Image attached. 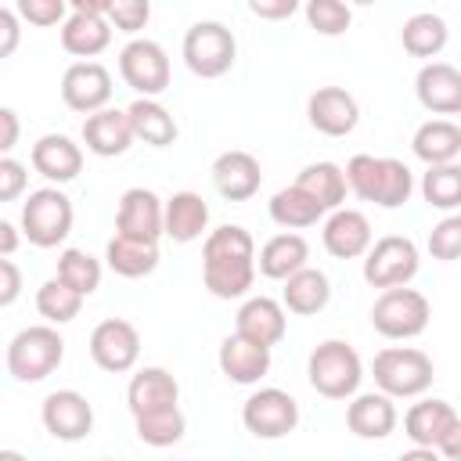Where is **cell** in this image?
<instances>
[{
	"mask_svg": "<svg viewBox=\"0 0 461 461\" xmlns=\"http://www.w3.org/2000/svg\"><path fill=\"white\" fill-rule=\"evenodd\" d=\"M202 281L216 299H241L256 281V241L245 227L223 223L205 234Z\"/></svg>",
	"mask_w": 461,
	"mask_h": 461,
	"instance_id": "6da1fadb",
	"label": "cell"
},
{
	"mask_svg": "<svg viewBox=\"0 0 461 461\" xmlns=\"http://www.w3.org/2000/svg\"><path fill=\"white\" fill-rule=\"evenodd\" d=\"M346 191H353L360 202H371L378 209H400L414 191V173L400 158H378V155H353L342 169Z\"/></svg>",
	"mask_w": 461,
	"mask_h": 461,
	"instance_id": "7a4b0ae2",
	"label": "cell"
},
{
	"mask_svg": "<svg viewBox=\"0 0 461 461\" xmlns=\"http://www.w3.org/2000/svg\"><path fill=\"white\" fill-rule=\"evenodd\" d=\"M371 375L378 393H385L389 400H414L429 393L436 367H432V357L418 346H385L375 353Z\"/></svg>",
	"mask_w": 461,
	"mask_h": 461,
	"instance_id": "3957f363",
	"label": "cell"
},
{
	"mask_svg": "<svg viewBox=\"0 0 461 461\" xmlns=\"http://www.w3.org/2000/svg\"><path fill=\"white\" fill-rule=\"evenodd\" d=\"M306 378H310L313 393H321L324 400H349V396H357V389L364 382V360L349 342L324 339L313 346V353L306 360Z\"/></svg>",
	"mask_w": 461,
	"mask_h": 461,
	"instance_id": "277c9868",
	"label": "cell"
},
{
	"mask_svg": "<svg viewBox=\"0 0 461 461\" xmlns=\"http://www.w3.org/2000/svg\"><path fill=\"white\" fill-rule=\"evenodd\" d=\"M65 360V339L50 324H29L7 342V375L14 382H43Z\"/></svg>",
	"mask_w": 461,
	"mask_h": 461,
	"instance_id": "5b68a950",
	"label": "cell"
},
{
	"mask_svg": "<svg viewBox=\"0 0 461 461\" xmlns=\"http://www.w3.org/2000/svg\"><path fill=\"white\" fill-rule=\"evenodd\" d=\"M403 432L414 447L436 450L443 461L461 457V414L447 400H418L403 414Z\"/></svg>",
	"mask_w": 461,
	"mask_h": 461,
	"instance_id": "8992f818",
	"label": "cell"
},
{
	"mask_svg": "<svg viewBox=\"0 0 461 461\" xmlns=\"http://www.w3.org/2000/svg\"><path fill=\"white\" fill-rule=\"evenodd\" d=\"M72 220L76 209L61 187L29 191V198L22 202V234L36 249H58L72 234Z\"/></svg>",
	"mask_w": 461,
	"mask_h": 461,
	"instance_id": "52a82bcc",
	"label": "cell"
},
{
	"mask_svg": "<svg viewBox=\"0 0 461 461\" xmlns=\"http://www.w3.org/2000/svg\"><path fill=\"white\" fill-rule=\"evenodd\" d=\"M184 65L202 79H220L238 58V40L223 22H194L180 43Z\"/></svg>",
	"mask_w": 461,
	"mask_h": 461,
	"instance_id": "ba28073f",
	"label": "cell"
},
{
	"mask_svg": "<svg viewBox=\"0 0 461 461\" xmlns=\"http://www.w3.org/2000/svg\"><path fill=\"white\" fill-rule=\"evenodd\" d=\"M432 306L418 288H385L375 306H371V324L382 339L403 342V339H418L429 328Z\"/></svg>",
	"mask_w": 461,
	"mask_h": 461,
	"instance_id": "9c48e42d",
	"label": "cell"
},
{
	"mask_svg": "<svg viewBox=\"0 0 461 461\" xmlns=\"http://www.w3.org/2000/svg\"><path fill=\"white\" fill-rule=\"evenodd\" d=\"M418 267H421V256L407 234H385V238L371 241V249L364 252V281L382 292L411 285Z\"/></svg>",
	"mask_w": 461,
	"mask_h": 461,
	"instance_id": "30bf717a",
	"label": "cell"
},
{
	"mask_svg": "<svg viewBox=\"0 0 461 461\" xmlns=\"http://www.w3.org/2000/svg\"><path fill=\"white\" fill-rule=\"evenodd\" d=\"M241 425L256 439H281V436L295 432V425H299V403H295L292 393H285L277 385L256 389L241 403Z\"/></svg>",
	"mask_w": 461,
	"mask_h": 461,
	"instance_id": "8fae6325",
	"label": "cell"
},
{
	"mask_svg": "<svg viewBox=\"0 0 461 461\" xmlns=\"http://www.w3.org/2000/svg\"><path fill=\"white\" fill-rule=\"evenodd\" d=\"M119 76L130 90H137V97L158 101V94L169 86V54L162 43L137 36L119 50Z\"/></svg>",
	"mask_w": 461,
	"mask_h": 461,
	"instance_id": "7c38bea8",
	"label": "cell"
},
{
	"mask_svg": "<svg viewBox=\"0 0 461 461\" xmlns=\"http://www.w3.org/2000/svg\"><path fill=\"white\" fill-rule=\"evenodd\" d=\"M137 357H140V331L126 317H104L90 331V360L101 371H108V375L133 371Z\"/></svg>",
	"mask_w": 461,
	"mask_h": 461,
	"instance_id": "4fadbf2b",
	"label": "cell"
},
{
	"mask_svg": "<svg viewBox=\"0 0 461 461\" xmlns=\"http://www.w3.org/2000/svg\"><path fill=\"white\" fill-rule=\"evenodd\" d=\"M43 429L61 443H79L94 429V403L76 389H54L40 407Z\"/></svg>",
	"mask_w": 461,
	"mask_h": 461,
	"instance_id": "5bb4252c",
	"label": "cell"
},
{
	"mask_svg": "<svg viewBox=\"0 0 461 461\" xmlns=\"http://www.w3.org/2000/svg\"><path fill=\"white\" fill-rule=\"evenodd\" d=\"M61 101L72 112L94 115L112 101V72L101 61H72L61 76Z\"/></svg>",
	"mask_w": 461,
	"mask_h": 461,
	"instance_id": "9a60e30c",
	"label": "cell"
},
{
	"mask_svg": "<svg viewBox=\"0 0 461 461\" xmlns=\"http://www.w3.org/2000/svg\"><path fill=\"white\" fill-rule=\"evenodd\" d=\"M306 119L324 137H346L360 122V104L346 86H317L306 101Z\"/></svg>",
	"mask_w": 461,
	"mask_h": 461,
	"instance_id": "2e32d148",
	"label": "cell"
},
{
	"mask_svg": "<svg viewBox=\"0 0 461 461\" xmlns=\"http://www.w3.org/2000/svg\"><path fill=\"white\" fill-rule=\"evenodd\" d=\"M115 234L158 245V238H162V198L151 187L122 191L119 209H115Z\"/></svg>",
	"mask_w": 461,
	"mask_h": 461,
	"instance_id": "e0dca14e",
	"label": "cell"
},
{
	"mask_svg": "<svg viewBox=\"0 0 461 461\" xmlns=\"http://www.w3.org/2000/svg\"><path fill=\"white\" fill-rule=\"evenodd\" d=\"M414 94L425 112L457 115L461 112V72L450 61H425L414 76Z\"/></svg>",
	"mask_w": 461,
	"mask_h": 461,
	"instance_id": "ac0fdd59",
	"label": "cell"
},
{
	"mask_svg": "<svg viewBox=\"0 0 461 461\" xmlns=\"http://www.w3.org/2000/svg\"><path fill=\"white\" fill-rule=\"evenodd\" d=\"M321 241H324L328 256H335V259H360L375 241L371 220L360 209H346L342 205V209L328 212V220L321 227Z\"/></svg>",
	"mask_w": 461,
	"mask_h": 461,
	"instance_id": "d6986e66",
	"label": "cell"
},
{
	"mask_svg": "<svg viewBox=\"0 0 461 461\" xmlns=\"http://www.w3.org/2000/svg\"><path fill=\"white\" fill-rule=\"evenodd\" d=\"M288 331V317H285V306L270 295H252L241 303L238 317H234V335L256 342V346H267L274 349Z\"/></svg>",
	"mask_w": 461,
	"mask_h": 461,
	"instance_id": "ffe728a7",
	"label": "cell"
},
{
	"mask_svg": "<svg viewBox=\"0 0 461 461\" xmlns=\"http://www.w3.org/2000/svg\"><path fill=\"white\" fill-rule=\"evenodd\" d=\"M29 162H32V169L40 176H47L50 184L61 187V184H68V180L79 176V169H83V148L72 137H65V133H43L32 144Z\"/></svg>",
	"mask_w": 461,
	"mask_h": 461,
	"instance_id": "44dd1931",
	"label": "cell"
},
{
	"mask_svg": "<svg viewBox=\"0 0 461 461\" xmlns=\"http://www.w3.org/2000/svg\"><path fill=\"white\" fill-rule=\"evenodd\" d=\"M400 414H396V400H389L385 393H357L346 403V425L353 436L360 439H385L393 436Z\"/></svg>",
	"mask_w": 461,
	"mask_h": 461,
	"instance_id": "7402d4cb",
	"label": "cell"
},
{
	"mask_svg": "<svg viewBox=\"0 0 461 461\" xmlns=\"http://www.w3.org/2000/svg\"><path fill=\"white\" fill-rule=\"evenodd\" d=\"M212 184H216V191L227 202H249L259 191V184H263L259 158L249 155V151H238V148L216 155V162H212Z\"/></svg>",
	"mask_w": 461,
	"mask_h": 461,
	"instance_id": "603a6c76",
	"label": "cell"
},
{
	"mask_svg": "<svg viewBox=\"0 0 461 461\" xmlns=\"http://www.w3.org/2000/svg\"><path fill=\"white\" fill-rule=\"evenodd\" d=\"M209 230V205L198 191H176L162 202V234L176 245L198 241Z\"/></svg>",
	"mask_w": 461,
	"mask_h": 461,
	"instance_id": "cb8c5ba5",
	"label": "cell"
},
{
	"mask_svg": "<svg viewBox=\"0 0 461 461\" xmlns=\"http://www.w3.org/2000/svg\"><path fill=\"white\" fill-rule=\"evenodd\" d=\"M176 400H180V382L166 367H140L126 385V403L133 418L169 411L176 407Z\"/></svg>",
	"mask_w": 461,
	"mask_h": 461,
	"instance_id": "d4e9b609",
	"label": "cell"
},
{
	"mask_svg": "<svg viewBox=\"0 0 461 461\" xmlns=\"http://www.w3.org/2000/svg\"><path fill=\"white\" fill-rule=\"evenodd\" d=\"M83 144L97 158H115L126 155L133 144V130L126 119V108H101L83 119Z\"/></svg>",
	"mask_w": 461,
	"mask_h": 461,
	"instance_id": "484cf974",
	"label": "cell"
},
{
	"mask_svg": "<svg viewBox=\"0 0 461 461\" xmlns=\"http://www.w3.org/2000/svg\"><path fill=\"white\" fill-rule=\"evenodd\" d=\"M216 364L220 371L238 382V385H256L259 378H267L270 371V349L267 346H256L241 335H227L220 342V353H216Z\"/></svg>",
	"mask_w": 461,
	"mask_h": 461,
	"instance_id": "4316f807",
	"label": "cell"
},
{
	"mask_svg": "<svg viewBox=\"0 0 461 461\" xmlns=\"http://www.w3.org/2000/svg\"><path fill=\"white\" fill-rule=\"evenodd\" d=\"M303 267H310V245H306L303 234H292V230L274 234L256 252V270L263 277H270V281H288Z\"/></svg>",
	"mask_w": 461,
	"mask_h": 461,
	"instance_id": "83f0119b",
	"label": "cell"
},
{
	"mask_svg": "<svg viewBox=\"0 0 461 461\" xmlns=\"http://www.w3.org/2000/svg\"><path fill=\"white\" fill-rule=\"evenodd\" d=\"M411 148L425 166H454L461 158V126L454 119H425L414 130Z\"/></svg>",
	"mask_w": 461,
	"mask_h": 461,
	"instance_id": "f1b7e54d",
	"label": "cell"
},
{
	"mask_svg": "<svg viewBox=\"0 0 461 461\" xmlns=\"http://www.w3.org/2000/svg\"><path fill=\"white\" fill-rule=\"evenodd\" d=\"M108 43H112V25L104 22V14L68 11V18L61 22V47L79 61H94Z\"/></svg>",
	"mask_w": 461,
	"mask_h": 461,
	"instance_id": "f546056e",
	"label": "cell"
},
{
	"mask_svg": "<svg viewBox=\"0 0 461 461\" xmlns=\"http://www.w3.org/2000/svg\"><path fill=\"white\" fill-rule=\"evenodd\" d=\"M328 299H331V281H328V274L317 270V267L295 270V274L285 281V288H281V306H285V313H295V317H313V313H321V310L328 306Z\"/></svg>",
	"mask_w": 461,
	"mask_h": 461,
	"instance_id": "4dcf8cb0",
	"label": "cell"
},
{
	"mask_svg": "<svg viewBox=\"0 0 461 461\" xmlns=\"http://www.w3.org/2000/svg\"><path fill=\"white\" fill-rule=\"evenodd\" d=\"M126 119H130V130H133V140H144L148 148H169L176 140V119L169 115V108L155 97H137L130 108H126Z\"/></svg>",
	"mask_w": 461,
	"mask_h": 461,
	"instance_id": "1f68e13d",
	"label": "cell"
},
{
	"mask_svg": "<svg viewBox=\"0 0 461 461\" xmlns=\"http://www.w3.org/2000/svg\"><path fill=\"white\" fill-rule=\"evenodd\" d=\"M104 263H108L112 274L137 281V277L155 274V267H158V245L155 241H133V238H119L115 234L104 245Z\"/></svg>",
	"mask_w": 461,
	"mask_h": 461,
	"instance_id": "d6a6232c",
	"label": "cell"
},
{
	"mask_svg": "<svg viewBox=\"0 0 461 461\" xmlns=\"http://www.w3.org/2000/svg\"><path fill=\"white\" fill-rule=\"evenodd\" d=\"M295 187L303 194H310L324 212H335L346 202V176H342V166H335V162L303 166V173L295 176Z\"/></svg>",
	"mask_w": 461,
	"mask_h": 461,
	"instance_id": "836d02e7",
	"label": "cell"
},
{
	"mask_svg": "<svg viewBox=\"0 0 461 461\" xmlns=\"http://www.w3.org/2000/svg\"><path fill=\"white\" fill-rule=\"evenodd\" d=\"M267 212H270V220L277 223V227H285V230H306V227H313V223H321L324 220V209L310 198V194H303L295 184L292 187H281L270 202H267Z\"/></svg>",
	"mask_w": 461,
	"mask_h": 461,
	"instance_id": "e575fe53",
	"label": "cell"
},
{
	"mask_svg": "<svg viewBox=\"0 0 461 461\" xmlns=\"http://www.w3.org/2000/svg\"><path fill=\"white\" fill-rule=\"evenodd\" d=\"M450 40V29L439 14L432 11H421V14H411L400 29V43L411 58H436Z\"/></svg>",
	"mask_w": 461,
	"mask_h": 461,
	"instance_id": "d590c367",
	"label": "cell"
},
{
	"mask_svg": "<svg viewBox=\"0 0 461 461\" xmlns=\"http://www.w3.org/2000/svg\"><path fill=\"white\" fill-rule=\"evenodd\" d=\"M61 285H68L76 295H94L101 288V259H94L86 249H61L58 256V274Z\"/></svg>",
	"mask_w": 461,
	"mask_h": 461,
	"instance_id": "8d00e7d4",
	"label": "cell"
},
{
	"mask_svg": "<svg viewBox=\"0 0 461 461\" xmlns=\"http://www.w3.org/2000/svg\"><path fill=\"white\" fill-rule=\"evenodd\" d=\"M36 310H40V317H43L50 328H58V324H68V321L79 317L83 295H76V292H72L68 285H61L58 277H47V281L36 288Z\"/></svg>",
	"mask_w": 461,
	"mask_h": 461,
	"instance_id": "74e56055",
	"label": "cell"
},
{
	"mask_svg": "<svg viewBox=\"0 0 461 461\" xmlns=\"http://www.w3.org/2000/svg\"><path fill=\"white\" fill-rule=\"evenodd\" d=\"M421 198L450 216L461 205V166H429L421 176Z\"/></svg>",
	"mask_w": 461,
	"mask_h": 461,
	"instance_id": "f35d334b",
	"label": "cell"
},
{
	"mask_svg": "<svg viewBox=\"0 0 461 461\" xmlns=\"http://www.w3.org/2000/svg\"><path fill=\"white\" fill-rule=\"evenodd\" d=\"M133 429H137V439L148 443V447H173V443L184 439L187 418H184L180 407H169V411H155V414L133 418Z\"/></svg>",
	"mask_w": 461,
	"mask_h": 461,
	"instance_id": "ab89813d",
	"label": "cell"
},
{
	"mask_svg": "<svg viewBox=\"0 0 461 461\" xmlns=\"http://www.w3.org/2000/svg\"><path fill=\"white\" fill-rule=\"evenodd\" d=\"M306 22L321 36H342L353 22V11L342 0H310L306 4Z\"/></svg>",
	"mask_w": 461,
	"mask_h": 461,
	"instance_id": "60d3db41",
	"label": "cell"
},
{
	"mask_svg": "<svg viewBox=\"0 0 461 461\" xmlns=\"http://www.w3.org/2000/svg\"><path fill=\"white\" fill-rule=\"evenodd\" d=\"M151 18V4L148 0H108L104 7V22L115 25L119 32H140Z\"/></svg>",
	"mask_w": 461,
	"mask_h": 461,
	"instance_id": "b9f144b4",
	"label": "cell"
},
{
	"mask_svg": "<svg viewBox=\"0 0 461 461\" xmlns=\"http://www.w3.org/2000/svg\"><path fill=\"white\" fill-rule=\"evenodd\" d=\"M429 252H432V259H439V263H454L457 259V252H461V216H443L436 227H432V234H429Z\"/></svg>",
	"mask_w": 461,
	"mask_h": 461,
	"instance_id": "7bdbcfd3",
	"label": "cell"
},
{
	"mask_svg": "<svg viewBox=\"0 0 461 461\" xmlns=\"http://www.w3.org/2000/svg\"><path fill=\"white\" fill-rule=\"evenodd\" d=\"M18 18H25L29 25H61L68 18V4L65 0H18Z\"/></svg>",
	"mask_w": 461,
	"mask_h": 461,
	"instance_id": "ee69618b",
	"label": "cell"
},
{
	"mask_svg": "<svg viewBox=\"0 0 461 461\" xmlns=\"http://www.w3.org/2000/svg\"><path fill=\"white\" fill-rule=\"evenodd\" d=\"M25 187H29V173H25V166H22L18 158L4 155V158H0V202H14V198H22Z\"/></svg>",
	"mask_w": 461,
	"mask_h": 461,
	"instance_id": "f6af8a7d",
	"label": "cell"
},
{
	"mask_svg": "<svg viewBox=\"0 0 461 461\" xmlns=\"http://www.w3.org/2000/svg\"><path fill=\"white\" fill-rule=\"evenodd\" d=\"M18 43H22V22L11 7H0V61L11 58L18 50Z\"/></svg>",
	"mask_w": 461,
	"mask_h": 461,
	"instance_id": "bcb514c9",
	"label": "cell"
},
{
	"mask_svg": "<svg viewBox=\"0 0 461 461\" xmlns=\"http://www.w3.org/2000/svg\"><path fill=\"white\" fill-rule=\"evenodd\" d=\"M18 295H22V270L18 263L0 256V306H11Z\"/></svg>",
	"mask_w": 461,
	"mask_h": 461,
	"instance_id": "7dc6e473",
	"label": "cell"
},
{
	"mask_svg": "<svg viewBox=\"0 0 461 461\" xmlns=\"http://www.w3.org/2000/svg\"><path fill=\"white\" fill-rule=\"evenodd\" d=\"M249 11L256 18H267V22H281V18H292L299 11L295 0H249Z\"/></svg>",
	"mask_w": 461,
	"mask_h": 461,
	"instance_id": "c3c4849f",
	"label": "cell"
},
{
	"mask_svg": "<svg viewBox=\"0 0 461 461\" xmlns=\"http://www.w3.org/2000/svg\"><path fill=\"white\" fill-rule=\"evenodd\" d=\"M18 137H22V119H18V112L0 104V158L14 151Z\"/></svg>",
	"mask_w": 461,
	"mask_h": 461,
	"instance_id": "681fc988",
	"label": "cell"
},
{
	"mask_svg": "<svg viewBox=\"0 0 461 461\" xmlns=\"http://www.w3.org/2000/svg\"><path fill=\"white\" fill-rule=\"evenodd\" d=\"M18 245H22V230H18L14 223L0 220V256H4V259H7V256H14V252H18Z\"/></svg>",
	"mask_w": 461,
	"mask_h": 461,
	"instance_id": "f907efd6",
	"label": "cell"
},
{
	"mask_svg": "<svg viewBox=\"0 0 461 461\" xmlns=\"http://www.w3.org/2000/svg\"><path fill=\"white\" fill-rule=\"evenodd\" d=\"M396 461H443L436 450H429V447H411V450H403Z\"/></svg>",
	"mask_w": 461,
	"mask_h": 461,
	"instance_id": "816d5d0a",
	"label": "cell"
},
{
	"mask_svg": "<svg viewBox=\"0 0 461 461\" xmlns=\"http://www.w3.org/2000/svg\"><path fill=\"white\" fill-rule=\"evenodd\" d=\"M108 0H68V11H86V14H104Z\"/></svg>",
	"mask_w": 461,
	"mask_h": 461,
	"instance_id": "f5cc1de1",
	"label": "cell"
},
{
	"mask_svg": "<svg viewBox=\"0 0 461 461\" xmlns=\"http://www.w3.org/2000/svg\"><path fill=\"white\" fill-rule=\"evenodd\" d=\"M0 461H29L22 450H0Z\"/></svg>",
	"mask_w": 461,
	"mask_h": 461,
	"instance_id": "db71d44e",
	"label": "cell"
},
{
	"mask_svg": "<svg viewBox=\"0 0 461 461\" xmlns=\"http://www.w3.org/2000/svg\"><path fill=\"white\" fill-rule=\"evenodd\" d=\"M101 461H112V457H101Z\"/></svg>",
	"mask_w": 461,
	"mask_h": 461,
	"instance_id": "11a10c76",
	"label": "cell"
}]
</instances>
